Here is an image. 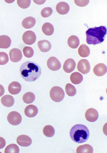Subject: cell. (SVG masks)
Returning a JSON list of instances; mask_svg holds the SVG:
<instances>
[{
    "label": "cell",
    "mask_w": 107,
    "mask_h": 153,
    "mask_svg": "<svg viewBox=\"0 0 107 153\" xmlns=\"http://www.w3.org/2000/svg\"><path fill=\"white\" fill-rule=\"evenodd\" d=\"M40 66L34 62L27 61L22 64L20 68V74L22 78L28 82H34L41 75Z\"/></svg>",
    "instance_id": "1"
},
{
    "label": "cell",
    "mask_w": 107,
    "mask_h": 153,
    "mask_svg": "<svg viewBox=\"0 0 107 153\" xmlns=\"http://www.w3.org/2000/svg\"><path fill=\"white\" fill-rule=\"evenodd\" d=\"M107 34V28L105 26L95 27L89 29L86 32V42L89 45H98L104 41Z\"/></svg>",
    "instance_id": "2"
},
{
    "label": "cell",
    "mask_w": 107,
    "mask_h": 153,
    "mask_svg": "<svg viewBox=\"0 0 107 153\" xmlns=\"http://www.w3.org/2000/svg\"><path fill=\"white\" fill-rule=\"evenodd\" d=\"M70 136L74 143L81 144L88 140L90 132L87 126L84 125L77 124L71 128L70 131Z\"/></svg>",
    "instance_id": "3"
},
{
    "label": "cell",
    "mask_w": 107,
    "mask_h": 153,
    "mask_svg": "<svg viewBox=\"0 0 107 153\" xmlns=\"http://www.w3.org/2000/svg\"><path fill=\"white\" fill-rule=\"evenodd\" d=\"M49 95L51 99L54 102L57 103L61 102L65 96V94L63 88L58 86L53 87L51 89Z\"/></svg>",
    "instance_id": "4"
},
{
    "label": "cell",
    "mask_w": 107,
    "mask_h": 153,
    "mask_svg": "<svg viewBox=\"0 0 107 153\" xmlns=\"http://www.w3.org/2000/svg\"><path fill=\"white\" fill-rule=\"evenodd\" d=\"M7 120L10 124L14 126H17L20 124L22 120L21 115L16 111L11 112L7 116Z\"/></svg>",
    "instance_id": "5"
},
{
    "label": "cell",
    "mask_w": 107,
    "mask_h": 153,
    "mask_svg": "<svg viewBox=\"0 0 107 153\" xmlns=\"http://www.w3.org/2000/svg\"><path fill=\"white\" fill-rule=\"evenodd\" d=\"M77 70L83 74H87L91 70V65L87 59H81L77 64Z\"/></svg>",
    "instance_id": "6"
},
{
    "label": "cell",
    "mask_w": 107,
    "mask_h": 153,
    "mask_svg": "<svg viewBox=\"0 0 107 153\" xmlns=\"http://www.w3.org/2000/svg\"><path fill=\"white\" fill-rule=\"evenodd\" d=\"M22 40L25 44L32 45L35 42L36 40L35 33L31 30L26 31L22 36Z\"/></svg>",
    "instance_id": "7"
},
{
    "label": "cell",
    "mask_w": 107,
    "mask_h": 153,
    "mask_svg": "<svg viewBox=\"0 0 107 153\" xmlns=\"http://www.w3.org/2000/svg\"><path fill=\"white\" fill-rule=\"evenodd\" d=\"M46 64L48 68L52 71H57L61 68V63L59 60L54 56L50 57L48 59Z\"/></svg>",
    "instance_id": "8"
},
{
    "label": "cell",
    "mask_w": 107,
    "mask_h": 153,
    "mask_svg": "<svg viewBox=\"0 0 107 153\" xmlns=\"http://www.w3.org/2000/svg\"><path fill=\"white\" fill-rule=\"evenodd\" d=\"M98 112L94 108H90L88 109L85 113L86 119L90 122H95L98 120Z\"/></svg>",
    "instance_id": "9"
},
{
    "label": "cell",
    "mask_w": 107,
    "mask_h": 153,
    "mask_svg": "<svg viewBox=\"0 0 107 153\" xmlns=\"http://www.w3.org/2000/svg\"><path fill=\"white\" fill-rule=\"evenodd\" d=\"M10 58L13 62H18L22 59V53L19 49L13 48L9 53Z\"/></svg>",
    "instance_id": "10"
},
{
    "label": "cell",
    "mask_w": 107,
    "mask_h": 153,
    "mask_svg": "<svg viewBox=\"0 0 107 153\" xmlns=\"http://www.w3.org/2000/svg\"><path fill=\"white\" fill-rule=\"evenodd\" d=\"M17 143L22 147H29L32 143V141L31 137L26 135H21L17 138Z\"/></svg>",
    "instance_id": "11"
},
{
    "label": "cell",
    "mask_w": 107,
    "mask_h": 153,
    "mask_svg": "<svg viewBox=\"0 0 107 153\" xmlns=\"http://www.w3.org/2000/svg\"><path fill=\"white\" fill-rule=\"evenodd\" d=\"M56 10L60 14L65 15L69 13L70 10V6L66 2H60L56 5Z\"/></svg>",
    "instance_id": "12"
},
{
    "label": "cell",
    "mask_w": 107,
    "mask_h": 153,
    "mask_svg": "<svg viewBox=\"0 0 107 153\" xmlns=\"http://www.w3.org/2000/svg\"><path fill=\"white\" fill-rule=\"evenodd\" d=\"M8 90L10 94L16 95L19 94L21 91L22 86L19 82L17 81H13L9 84Z\"/></svg>",
    "instance_id": "13"
},
{
    "label": "cell",
    "mask_w": 107,
    "mask_h": 153,
    "mask_svg": "<svg viewBox=\"0 0 107 153\" xmlns=\"http://www.w3.org/2000/svg\"><path fill=\"white\" fill-rule=\"evenodd\" d=\"M93 71L94 73L97 76H103L107 73V66L103 63L98 64L97 65H95Z\"/></svg>",
    "instance_id": "14"
},
{
    "label": "cell",
    "mask_w": 107,
    "mask_h": 153,
    "mask_svg": "<svg viewBox=\"0 0 107 153\" xmlns=\"http://www.w3.org/2000/svg\"><path fill=\"white\" fill-rule=\"evenodd\" d=\"M76 67V62L73 59H67L63 65V70L67 73H70L73 71Z\"/></svg>",
    "instance_id": "15"
},
{
    "label": "cell",
    "mask_w": 107,
    "mask_h": 153,
    "mask_svg": "<svg viewBox=\"0 0 107 153\" xmlns=\"http://www.w3.org/2000/svg\"><path fill=\"white\" fill-rule=\"evenodd\" d=\"M38 109L33 105H28L25 109V114L28 117H34L37 115Z\"/></svg>",
    "instance_id": "16"
},
{
    "label": "cell",
    "mask_w": 107,
    "mask_h": 153,
    "mask_svg": "<svg viewBox=\"0 0 107 153\" xmlns=\"http://www.w3.org/2000/svg\"><path fill=\"white\" fill-rule=\"evenodd\" d=\"M37 46L40 51L42 52H47L51 49V43L46 40H40L37 43Z\"/></svg>",
    "instance_id": "17"
},
{
    "label": "cell",
    "mask_w": 107,
    "mask_h": 153,
    "mask_svg": "<svg viewBox=\"0 0 107 153\" xmlns=\"http://www.w3.org/2000/svg\"><path fill=\"white\" fill-rule=\"evenodd\" d=\"M1 102L2 105L5 107L10 108L14 105V99L12 96L5 95L1 98Z\"/></svg>",
    "instance_id": "18"
},
{
    "label": "cell",
    "mask_w": 107,
    "mask_h": 153,
    "mask_svg": "<svg viewBox=\"0 0 107 153\" xmlns=\"http://www.w3.org/2000/svg\"><path fill=\"white\" fill-rule=\"evenodd\" d=\"M36 24L35 19L33 17H28L25 18L22 23V26L25 29L32 28Z\"/></svg>",
    "instance_id": "19"
},
{
    "label": "cell",
    "mask_w": 107,
    "mask_h": 153,
    "mask_svg": "<svg viewBox=\"0 0 107 153\" xmlns=\"http://www.w3.org/2000/svg\"><path fill=\"white\" fill-rule=\"evenodd\" d=\"M11 40L7 35L0 36V48L7 49L11 46Z\"/></svg>",
    "instance_id": "20"
},
{
    "label": "cell",
    "mask_w": 107,
    "mask_h": 153,
    "mask_svg": "<svg viewBox=\"0 0 107 153\" xmlns=\"http://www.w3.org/2000/svg\"><path fill=\"white\" fill-rule=\"evenodd\" d=\"M42 30L45 35L51 36L54 33V29L52 24L50 23H45L42 27Z\"/></svg>",
    "instance_id": "21"
},
{
    "label": "cell",
    "mask_w": 107,
    "mask_h": 153,
    "mask_svg": "<svg viewBox=\"0 0 107 153\" xmlns=\"http://www.w3.org/2000/svg\"><path fill=\"white\" fill-rule=\"evenodd\" d=\"M67 43L69 47H70L72 49H76L79 46L80 40L77 36L75 35H72L68 39Z\"/></svg>",
    "instance_id": "22"
},
{
    "label": "cell",
    "mask_w": 107,
    "mask_h": 153,
    "mask_svg": "<svg viewBox=\"0 0 107 153\" xmlns=\"http://www.w3.org/2000/svg\"><path fill=\"white\" fill-rule=\"evenodd\" d=\"M78 53L81 57H88L90 55L89 48L86 45H82L78 49Z\"/></svg>",
    "instance_id": "23"
},
{
    "label": "cell",
    "mask_w": 107,
    "mask_h": 153,
    "mask_svg": "<svg viewBox=\"0 0 107 153\" xmlns=\"http://www.w3.org/2000/svg\"><path fill=\"white\" fill-rule=\"evenodd\" d=\"M83 79V76L79 73H73L70 76V80L71 82L74 84H80Z\"/></svg>",
    "instance_id": "24"
},
{
    "label": "cell",
    "mask_w": 107,
    "mask_h": 153,
    "mask_svg": "<svg viewBox=\"0 0 107 153\" xmlns=\"http://www.w3.org/2000/svg\"><path fill=\"white\" fill-rule=\"evenodd\" d=\"M94 152L92 147L89 144H85L79 146L76 149V153H92Z\"/></svg>",
    "instance_id": "25"
},
{
    "label": "cell",
    "mask_w": 107,
    "mask_h": 153,
    "mask_svg": "<svg viewBox=\"0 0 107 153\" xmlns=\"http://www.w3.org/2000/svg\"><path fill=\"white\" fill-rule=\"evenodd\" d=\"M22 99L24 103L27 104L32 103L35 100V95L32 92H27L23 96Z\"/></svg>",
    "instance_id": "26"
},
{
    "label": "cell",
    "mask_w": 107,
    "mask_h": 153,
    "mask_svg": "<svg viewBox=\"0 0 107 153\" xmlns=\"http://www.w3.org/2000/svg\"><path fill=\"white\" fill-rule=\"evenodd\" d=\"M43 133L46 137H52L55 134V129L51 125H46L43 129Z\"/></svg>",
    "instance_id": "27"
},
{
    "label": "cell",
    "mask_w": 107,
    "mask_h": 153,
    "mask_svg": "<svg viewBox=\"0 0 107 153\" xmlns=\"http://www.w3.org/2000/svg\"><path fill=\"white\" fill-rule=\"evenodd\" d=\"M65 90L67 94L70 97L74 96L77 93L76 88H75V87L70 83H68L66 84L65 87Z\"/></svg>",
    "instance_id": "28"
},
{
    "label": "cell",
    "mask_w": 107,
    "mask_h": 153,
    "mask_svg": "<svg viewBox=\"0 0 107 153\" xmlns=\"http://www.w3.org/2000/svg\"><path fill=\"white\" fill-rule=\"evenodd\" d=\"M20 150L19 147L14 144H11L8 145L5 149V153H19Z\"/></svg>",
    "instance_id": "29"
},
{
    "label": "cell",
    "mask_w": 107,
    "mask_h": 153,
    "mask_svg": "<svg viewBox=\"0 0 107 153\" xmlns=\"http://www.w3.org/2000/svg\"><path fill=\"white\" fill-rule=\"evenodd\" d=\"M23 54L25 55V56H26V58H32L34 56V51L32 48L31 47H29V46H26L23 48Z\"/></svg>",
    "instance_id": "30"
},
{
    "label": "cell",
    "mask_w": 107,
    "mask_h": 153,
    "mask_svg": "<svg viewBox=\"0 0 107 153\" xmlns=\"http://www.w3.org/2000/svg\"><path fill=\"white\" fill-rule=\"evenodd\" d=\"M52 14V9L51 7H45L41 10V16L44 18L49 17Z\"/></svg>",
    "instance_id": "31"
},
{
    "label": "cell",
    "mask_w": 107,
    "mask_h": 153,
    "mask_svg": "<svg viewBox=\"0 0 107 153\" xmlns=\"http://www.w3.org/2000/svg\"><path fill=\"white\" fill-rule=\"evenodd\" d=\"M9 61V58L8 56V55L4 52H0V65H4L6 64Z\"/></svg>",
    "instance_id": "32"
},
{
    "label": "cell",
    "mask_w": 107,
    "mask_h": 153,
    "mask_svg": "<svg viewBox=\"0 0 107 153\" xmlns=\"http://www.w3.org/2000/svg\"><path fill=\"white\" fill-rule=\"evenodd\" d=\"M17 4L19 6V7L24 9V8H27L30 6L31 1H30V0H26V1L18 0L17 1Z\"/></svg>",
    "instance_id": "33"
},
{
    "label": "cell",
    "mask_w": 107,
    "mask_h": 153,
    "mask_svg": "<svg viewBox=\"0 0 107 153\" xmlns=\"http://www.w3.org/2000/svg\"><path fill=\"white\" fill-rule=\"evenodd\" d=\"M89 2V1H74V3L79 7H85L86 6Z\"/></svg>",
    "instance_id": "34"
},
{
    "label": "cell",
    "mask_w": 107,
    "mask_h": 153,
    "mask_svg": "<svg viewBox=\"0 0 107 153\" xmlns=\"http://www.w3.org/2000/svg\"><path fill=\"white\" fill-rule=\"evenodd\" d=\"M6 142L4 138H3L2 137H0V149H3L5 146Z\"/></svg>",
    "instance_id": "35"
},
{
    "label": "cell",
    "mask_w": 107,
    "mask_h": 153,
    "mask_svg": "<svg viewBox=\"0 0 107 153\" xmlns=\"http://www.w3.org/2000/svg\"><path fill=\"white\" fill-rule=\"evenodd\" d=\"M4 91H5V90H4V87L2 85L0 84V97L4 95Z\"/></svg>",
    "instance_id": "36"
},
{
    "label": "cell",
    "mask_w": 107,
    "mask_h": 153,
    "mask_svg": "<svg viewBox=\"0 0 107 153\" xmlns=\"http://www.w3.org/2000/svg\"><path fill=\"white\" fill-rule=\"evenodd\" d=\"M34 2L37 4H42L45 2V1H34Z\"/></svg>",
    "instance_id": "37"
}]
</instances>
